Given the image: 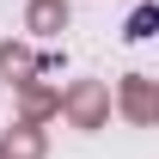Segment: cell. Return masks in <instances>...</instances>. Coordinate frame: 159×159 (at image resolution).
<instances>
[{
	"mask_svg": "<svg viewBox=\"0 0 159 159\" xmlns=\"http://www.w3.org/2000/svg\"><path fill=\"white\" fill-rule=\"evenodd\" d=\"M67 110H74L80 129H98V122H104V86H98V80H80L74 92H67Z\"/></svg>",
	"mask_w": 159,
	"mask_h": 159,
	"instance_id": "6da1fadb",
	"label": "cell"
},
{
	"mask_svg": "<svg viewBox=\"0 0 159 159\" xmlns=\"http://www.w3.org/2000/svg\"><path fill=\"white\" fill-rule=\"evenodd\" d=\"M67 25V0H31V31L37 37H55Z\"/></svg>",
	"mask_w": 159,
	"mask_h": 159,
	"instance_id": "7a4b0ae2",
	"label": "cell"
},
{
	"mask_svg": "<svg viewBox=\"0 0 159 159\" xmlns=\"http://www.w3.org/2000/svg\"><path fill=\"white\" fill-rule=\"evenodd\" d=\"M0 159H43V135L37 129H12L0 141Z\"/></svg>",
	"mask_w": 159,
	"mask_h": 159,
	"instance_id": "3957f363",
	"label": "cell"
},
{
	"mask_svg": "<svg viewBox=\"0 0 159 159\" xmlns=\"http://www.w3.org/2000/svg\"><path fill=\"white\" fill-rule=\"evenodd\" d=\"M0 74H6V80H31V74H37V55L6 43V49H0Z\"/></svg>",
	"mask_w": 159,
	"mask_h": 159,
	"instance_id": "277c9868",
	"label": "cell"
},
{
	"mask_svg": "<svg viewBox=\"0 0 159 159\" xmlns=\"http://www.w3.org/2000/svg\"><path fill=\"white\" fill-rule=\"evenodd\" d=\"M129 116H135V122H147V116H153V92H147V74H135V80H129Z\"/></svg>",
	"mask_w": 159,
	"mask_h": 159,
	"instance_id": "5b68a950",
	"label": "cell"
},
{
	"mask_svg": "<svg viewBox=\"0 0 159 159\" xmlns=\"http://www.w3.org/2000/svg\"><path fill=\"white\" fill-rule=\"evenodd\" d=\"M153 19H159V6H141V12H135V19H129V37H153Z\"/></svg>",
	"mask_w": 159,
	"mask_h": 159,
	"instance_id": "8992f818",
	"label": "cell"
}]
</instances>
